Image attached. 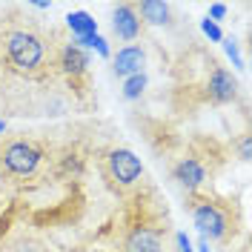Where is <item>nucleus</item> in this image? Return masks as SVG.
<instances>
[{"instance_id":"nucleus-1","label":"nucleus","mask_w":252,"mask_h":252,"mask_svg":"<svg viewBox=\"0 0 252 252\" xmlns=\"http://www.w3.org/2000/svg\"><path fill=\"white\" fill-rule=\"evenodd\" d=\"M55 49L46 32L34 20H12L0 29V61L9 72L29 80H43L52 75Z\"/></svg>"},{"instance_id":"nucleus-2","label":"nucleus","mask_w":252,"mask_h":252,"mask_svg":"<svg viewBox=\"0 0 252 252\" xmlns=\"http://www.w3.org/2000/svg\"><path fill=\"white\" fill-rule=\"evenodd\" d=\"M187 209L192 215V223L204 238V244H229L241 229V212L238 204L218 195H187Z\"/></svg>"},{"instance_id":"nucleus-3","label":"nucleus","mask_w":252,"mask_h":252,"mask_svg":"<svg viewBox=\"0 0 252 252\" xmlns=\"http://www.w3.org/2000/svg\"><path fill=\"white\" fill-rule=\"evenodd\" d=\"M43 160H46L43 143L29 138L26 132L0 135V178H6V181H29V178L37 175Z\"/></svg>"},{"instance_id":"nucleus-4","label":"nucleus","mask_w":252,"mask_h":252,"mask_svg":"<svg viewBox=\"0 0 252 252\" xmlns=\"http://www.w3.org/2000/svg\"><path fill=\"white\" fill-rule=\"evenodd\" d=\"M97 172H100L103 184L115 195L126 198L132 189L141 184L143 163L132 149H126V146H109V149H103L97 155Z\"/></svg>"},{"instance_id":"nucleus-5","label":"nucleus","mask_w":252,"mask_h":252,"mask_svg":"<svg viewBox=\"0 0 252 252\" xmlns=\"http://www.w3.org/2000/svg\"><path fill=\"white\" fill-rule=\"evenodd\" d=\"M118 252H166V226L149 215L129 220L118 241Z\"/></svg>"},{"instance_id":"nucleus-6","label":"nucleus","mask_w":252,"mask_h":252,"mask_svg":"<svg viewBox=\"0 0 252 252\" xmlns=\"http://www.w3.org/2000/svg\"><path fill=\"white\" fill-rule=\"evenodd\" d=\"M55 69L72 83V89H78V92L86 89V80H89V55L75 40H69V43L55 49Z\"/></svg>"},{"instance_id":"nucleus-7","label":"nucleus","mask_w":252,"mask_h":252,"mask_svg":"<svg viewBox=\"0 0 252 252\" xmlns=\"http://www.w3.org/2000/svg\"><path fill=\"white\" fill-rule=\"evenodd\" d=\"M206 178H209V169H206V163L198 155H184L172 163V181L181 189H187V195L201 192Z\"/></svg>"},{"instance_id":"nucleus-8","label":"nucleus","mask_w":252,"mask_h":252,"mask_svg":"<svg viewBox=\"0 0 252 252\" xmlns=\"http://www.w3.org/2000/svg\"><path fill=\"white\" fill-rule=\"evenodd\" d=\"M206 97H209V103H215V106H226V103H232L238 97L235 75H232L226 66H220V63H215V61H212L209 75H206Z\"/></svg>"},{"instance_id":"nucleus-9","label":"nucleus","mask_w":252,"mask_h":252,"mask_svg":"<svg viewBox=\"0 0 252 252\" xmlns=\"http://www.w3.org/2000/svg\"><path fill=\"white\" fill-rule=\"evenodd\" d=\"M112 34L121 43H132L143 34V23L138 17V6L135 3H121L112 12Z\"/></svg>"},{"instance_id":"nucleus-10","label":"nucleus","mask_w":252,"mask_h":252,"mask_svg":"<svg viewBox=\"0 0 252 252\" xmlns=\"http://www.w3.org/2000/svg\"><path fill=\"white\" fill-rule=\"evenodd\" d=\"M143 66H146V52L141 43H129V46L118 49V55L112 58V75L115 78H132V75H141Z\"/></svg>"},{"instance_id":"nucleus-11","label":"nucleus","mask_w":252,"mask_h":252,"mask_svg":"<svg viewBox=\"0 0 252 252\" xmlns=\"http://www.w3.org/2000/svg\"><path fill=\"white\" fill-rule=\"evenodd\" d=\"M135 6H138V17H141L143 26H166V23H172V3L143 0V3H135Z\"/></svg>"},{"instance_id":"nucleus-12","label":"nucleus","mask_w":252,"mask_h":252,"mask_svg":"<svg viewBox=\"0 0 252 252\" xmlns=\"http://www.w3.org/2000/svg\"><path fill=\"white\" fill-rule=\"evenodd\" d=\"M66 26L72 29V40L97 34V23H94L92 15H86V12H72V15L66 17Z\"/></svg>"},{"instance_id":"nucleus-13","label":"nucleus","mask_w":252,"mask_h":252,"mask_svg":"<svg viewBox=\"0 0 252 252\" xmlns=\"http://www.w3.org/2000/svg\"><path fill=\"white\" fill-rule=\"evenodd\" d=\"M143 89H146V75H132V78H126L124 83V97L126 100H138L143 94Z\"/></svg>"},{"instance_id":"nucleus-14","label":"nucleus","mask_w":252,"mask_h":252,"mask_svg":"<svg viewBox=\"0 0 252 252\" xmlns=\"http://www.w3.org/2000/svg\"><path fill=\"white\" fill-rule=\"evenodd\" d=\"M201 29H204V34L209 37V40H223V32H220L218 23H212L209 17H206V20H201Z\"/></svg>"},{"instance_id":"nucleus-15","label":"nucleus","mask_w":252,"mask_h":252,"mask_svg":"<svg viewBox=\"0 0 252 252\" xmlns=\"http://www.w3.org/2000/svg\"><path fill=\"white\" fill-rule=\"evenodd\" d=\"M238 158L250 160V135H241V141H238Z\"/></svg>"},{"instance_id":"nucleus-16","label":"nucleus","mask_w":252,"mask_h":252,"mask_svg":"<svg viewBox=\"0 0 252 252\" xmlns=\"http://www.w3.org/2000/svg\"><path fill=\"white\" fill-rule=\"evenodd\" d=\"M223 46H226V52H229V58L235 61V66H238V69H244V61H241V55H238V43H235V40H226Z\"/></svg>"},{"instance_id":"nucleus-17","label":"nucleus","mask_w":252,"mask_h":252,"mask_svg":"<svg viewBox=\"0 0 252 252\" xmlns=\"http://www.w3.org/2000/svg\"><path fill=\"white\" fill-rule=\"evenodd\" d=\"M92 49H97V55H100V58H109V46H106V40H103L100 34H94Z\"/></svg>"},{"instance_id":"nucleus-18","label":"nucleus","mask_w":252,"mask_h":252,"mask_svg":"<svg viewBox=\"0 0 252 252\" xmlns=\"http://www.w3.org/2000/svg\"><path fill=\"white\" fill-rule=\"evenodd\" d=\"M223 15H226V6H223V3H212V6H209V20H212V23L220 20Z\"/></svg>"},{"instance_id":"nucleus-19","label":"nucleus","mask_w":252,"mask_h":252,"mask_svg":"<svg viewBox=\"0 0 252 252\" xmlns=\"http://www.w3.org/2000/svg\"><path fill=\"white\" fill-rule=\"evenodd\" d=\"M175 241H178V252H192V241L187 238V232H178Z\"/></svg>"},{"instance_id":"nucleus-20","label":"nucleus","mask_w":252,"mask_h":252,"mask_svg":"<svg viewBox=\"0 0 252 252\" xmlns=\"http://www.w3.org/2000/svg\"><path fill=\"white\" fill-rule=\"evenodd\" d=\"M3 75H6V66H3V61H0V83H3Z\"/></svg>"},{"instance_id":"nucleus-21","label":"nucleus","mask_w":252,"mask_h":252,"mask_svg":"<svg viewBox=\"0 0 252 252\" xmlns=\"http://www.w3.org/2000/svg\"><path fill=\"white\" fill-rule=\"evenodd\" d=\"M235 252H250V244H244V247H241V250H235Z\"/></svg>"},{"instance_id":"nucleus-22","label":"nucleus","mask_w":252,"mask_h":252,"mask_svg":"<svg viewBox=\"0 0 252 252\" xmlns=\"http://www.w3.org/2000/svg\"><path fill=\"white\" fill-rule=\"evenodd\" d=\"M3 129H6V126H3V121H0V132H3Z\"/></svg>"}]
</instances>
